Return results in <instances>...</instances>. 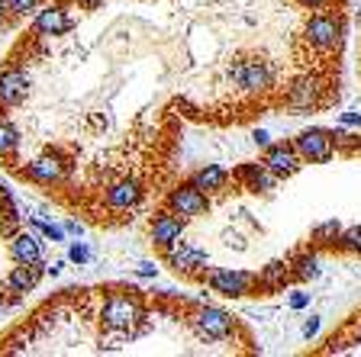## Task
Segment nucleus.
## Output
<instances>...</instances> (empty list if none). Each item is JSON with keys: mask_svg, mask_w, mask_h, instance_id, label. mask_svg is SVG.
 <instances>
[{"mask_svg": "<svg viewBox=\"0 0 361 357\" xmlns=\"http://www.w3.org/2000/svg\"><path fill=\"white\" fill-rule=\"evenodd\" d=\"M36 225L42 229V235L52 238V242H61V238H65V232H61L59 225H52V223H42V219H36Z\"/></svg>", "mask_w": 361, "mask_h": 357, "instance_id": "nucleus-27", "label": "nucleus"}, {"mask_svg": "<svg viewBox=\"0 0 361 357\" xmlns=\"http://www.w3.org/2000/svg\"><path fill=\"white\" fill-rule=\"evenodd\" d=\"M287 283H293L290 258L271 261V264H264V268L255 274V290H264V293H278V290H284Z\"/></svg>", "mask_w": 361, "mask_h": 357, "instance_id": "nucleus-17", "label": "nucleus"}, {"mask_svg": "<svg viewBox=\"0 0 361 357\" xmlns=\"http://www.w3.org/2000/svg\"><path fill=\"white\" fill-rule=\"evenodd\" d=\"M252 139H255V145H262V149H264V145H271V135L264 132V129H255V135H252Z\"/></svg>", "mask_w": 361, "mask_h": 357, "instance_id": "nucleus-33", "label": "nucleus"}, {"mask_svg": "<svg viewBox=\"0 0 361 357\" xmlns=\"http://www.w3.org/2000/svg\"><path fill=\"white\" fill-rule=\"evenodd\" d=\"M336 248H342V251H352V254H361V225H348V229H342Z\"/></svg>", "mask_w": 361, "mask_h": 357, "instance_id": "nucleus-24", "label": "nucleus"}, {"mask_svg": "<svg viewBox=\"0 0 361 357\" xmlns=\"http://www.w3.org/2000/svg\"><path fill=\"white\" fill-rule=\"evenodd\" d=\"M300 7H307V10H323V7H329V0H297Z\"/></svg>", "mask_w": 361, "mask_h": 357, "instance_id": "nucleus-31", "label": "nucleus"}, {"mask_svg": "<svg viewBox=\"0 0 361 357\" xmlns=\"http://www.w3.org/2000/svg\"><path fill=\"white\" fill-rule=\"evenodd\" d=\"M142 196H145V190L139 177H120L104 190V203L110 213H133L142 203Z\"/></svg>", "mask_w": 361, "mask_h": 357, "instance_id": "nucleus-11", "label": "nucleus"}, {"mask_svg": "<svg viewBox=\"0 0 361 357\" xmlns=\"http://www.w3.org/2000/svg\"><path fill=\"white\" fill-rule=\"evenodd\" d=\"M226 180H229V171L219 168V164H207V168H200V171L190 174V184H194L197 190H203L207 196L219 194V190L226 187Z\"/></svg>", "mask_w": 361, "mask_h": 357, "instance_id": "nucleus-20", "label": "nucleus"}, {"mask_svg": "<svg viewBox=\"0 0 361 357\" xmlns=\"http://www.w3.org/2000/svg\"><path fill=\"white\" fill-rule=\"evenodd\" d=\"M71 30H75V20L68 16L65 4H49L32 20V36H65Z\"/></svg>", "mask_w": 361, "mask_h": 357, "instance_id": "nucleus-14", "label": "nucleus"}, {"mask_svg": "<svg viewBox=\"0 0 361 357\" xmlns=\"http://www.w3.org/2000/svg\"><path fill=\"white\" fill-rule=\"evenodd\" d=\"M61 268H65V261H52V264H45V274H49V277H59Z\"/></svg>", "mask_w": 361, "mask_h": 357, "instance_id": "nucleus-32", "label": "nucleus"}, {"mask_svg": "<svg viewBox=\"0 0 361 357\" xmlns=\"http://www.w3.org/2000/svg\"><path fill=\"white\" fill-rule=\"evenodd\" d=\"M316 332H319V315H310V319L303 322V335H307V338H313Z\"/></svg>", "mask_w": 361, "mask_h": 357, "instance_id": "nucleus-30", "label": "nucleus"}, {"mask_svg": "<svg viewBox=\"0 0 361 357\" xmlns=\"http://www.w3.org/2000/svg\"><path fill=\"white\" fill-rule=\"evenodd\" d=\"M165 206L171 209L174 216H180L184 223H188V219L207 216V209H210V196L203 194V190H197V187L188 180V184H178L174 190H168Z\"/></svg>", "mask_w": 361, "mask_h": 357, "instance_id": "nucleus-9", "label": "nucleus"}, {"mask_svg": "<svg viewBox=\"0 0 361 357\" xmlns=\"http://www.w3.org/2000/svg\"><path fill=\"white\" fill-rule=\"evenodd\" d=\"M30 94V71L10 61L4 71H0V110H10V106H20Z\"/></svg>", "mask_w": 361, "mask_h": 357, "instance_id": "nucleus-12", "label": "nucleus"}, {"mask_svg": "<svg viewBox=\"0 0 361 357\" xmlns=\"http://www.w3.org/2000/svg\"><path fill=\"white\" fill-rule=\"evenodd\" d=\"M20 151V129L0 116V158H13Z\"/></svg>", "mask_w": 361, "mask_h": 357, "instance_id": "nucleus-23", "label": "nucleus"}, {"mask_svg": "<svg viewBox=\"0 0 361 357\" xmlns=\"http://www.w3.org/2000/svg\"><path fill=\"white\" fill-rule=\"evenodd\" d=\"M165 264L180 277H190V280H207V254L200 248L188 245V242H174V245L165 248Z\"/></svg>", "mask_w": 361, "mask_h": 357, "instance_id": "nucleus-7", "label": "nucleus"}, {"mask_svg": "<svg viewBox=\"0 0 361 357\" xmlns=\"http://www.w3.org/2000/svg\"><path fill=\"white\" fill-rule=\"evenodd\" d=\"M65 229L71 232V235H81V232H84V225H81V223H75V219H71V223H68Z\"/></svg>", "mask_w": 361, "mask_h": 357, "instance_id": "nucleus-37", "label": "nucleus"}, {"mask_svg": "<svg viewBox=\"0 0 361 357\" xmlns=\"http://www.w3.org/2000/svg\"><path fill=\"white\" fill-rule=\"evenodd\" d=\"M78 7H84V10H97V7H104V0H75Z\"/></svg>", "mask_w": 361, "mask_h": 357, "instance_id": "nucleus-35", "label": "nucleus"}, {"mask_svg": "<svg viewBox=\"0 0 361 357\" xmlns=\"http://www.w3.org/2000/svg\"><path fill=\"white\" fill-rule=\"evenodd\" d=\"M293 264V280H316L319 277V258H316V251H297L290 258Z\"/></svg>", "mask_w": 361, "mask_h": 357, "instance_id": "nucleus-21", "label": "nucleus"}, {"mask_svg": "<svg viewBox=\"0 0 361 357\" xmlns=\"http://www.w3.org/2000/svg\"><path fill=\"white\" fill-rule=\"evenodd\" d=\"M42 274H45V264H16L7 274L4 287L13 293H32L39 287V280H42Z\"/></svg>", "mask_w": 361, "mask_h": 357, "instance_id": "nucleus-18", "label": "nucleus"}, {"mask_svg": "<svg viewBox=\"0 0 361 357\" xmlns=\"http://www.w3.org/2000/svg\"><path fill=\"white\" fill-rule=\"evenodd\" d=\"M287 306H290V309H307L310 293H290V296H287Z\"/></svg>", "mask_w": 361, "mask_h": 357, "instance_id": "nucleus-28", "label": "nucleus"}, {"mask_svg": "<svg viewBox=\"0 0 361 357\" xmlns=\"http://www.w3.org/2000/svg\"><path fill=\"white\" fill-rule=\"evenodd\" d=\"M4 190H7V187H4V184H0V194H4Z\"/></svg>", "mask_w": 361, "mask_h": 357, "instance_id": "nucleus-40", "label": "nucleus"}, {"mask_svg": "<svg viewBox=\"0 0 361 357\" xmlns=\"http://www.w3.org/2000/svg\"><path fill=\"white\" fill-rule=\"evenodd\" d=\"M342 32H345L342 16H338V13H326V10L313 13L307 20V26H303V39H307V45L313 49V52H319V55L336 52L338 45H342Z\"/></svg>", "mask_w": 361, "mask_h": 357, "instance_id": "nucleus-4", "label": "nucleus"}, {"mask_svg": "<svg viewBox=\"0 0 361 357\" xmlns=\"http://www.w3.org/2000/svg\"><path fill=\"white\" fill-rule=\"evenodd\" d=\"M180 235H184V219L174 216L168 206L158 209L155 216H152V223H149V238H152V245H155V248H161V251H165V248L174 245Z\"/></svg>", "mask_w": 361, "mask_h": 357, "instance_id": "nucleus-13", "label": "nucleus"}, {"mask_svg": "<svg viewBox=\"0 0 361 357\" xmlns=\"http://www.w3.org/2000/svg\"><path fill=\"white\" fill-rule=\"evenodd\" d=\"M338 235H342V223H338V219H326V223L313 225V232H310V242H313L316 248H336Z\"/></svg>", "mask_w": 361, "mask_h": 357, "instance_id": "nucleus-22", "label": "nucleus"}, {"mask_svg": "<svg viewBox=\"0 0 361 357\" xmlns=\"http://www.w3.org/2000/svg\"><path fill=\"white\" fill-rule=\"evenodd\" d=\"M10 258L16 264H42V242L30 232H16L10 238Z\"/></svg>", "mask_w": 361, "mask_h": 357, "instance_id": "nucleus-19", "label": "nucleus"}, {"mask_svg": "<svg viewBox=\"0 0 361 357\" xmlns=\"http://www.w3.org/2000/svg\"><path fill=\"white\" fill-rule=\"evenodd\" d=\"M7 306V287H0V309Z\"/></svg>", "mask_w": 361, "mask_h": 357, "instance_id": "nucleus-38", "label": "nucleus"}, {"mask_svg": "<svg viewBox=\"0 0 361 357\" xmlns=\"http://www.w3.org/2000/svg\"><path fill=\"white\" fill-rule=\"evenodd\" d=\"M188 322L200 342H229V338L235 335V328H239V319H235V315H229L226 309L210 306V303L197 306Z\"/></svg>", "mask_w": 361, "mask_h": 357, "instance_id": "nucleus-2", "label": "nucleus"}, {"mask_svg": "<svg viewBox=\"0 0 361 357\" xmlns=\"http://www.w3.org/2000/svg\"><path fill=\"white\" fill-rule=\"evenodd\" d=\"M7 4H10V13L13 16H26V13H32L42 0H7Z\"/></svg>", "mask_w": 361, "mask_h": 357, "instance_id": "nucleus-25", "label": "nucleus"}, {"mask_svg": "<svg viewBox=\"0 0 361 357\" xmlns=\"http://www.w3.org/2000/svg\"><path fill=\"white\" fill-rule=\"evenodd\" d=\"M229 81L239 94H268L274 87V68L264 58H235L229 65Z\"/></svg>", "mask_w": 361, "mask_h": 357, "instance_id": "nucleus-3", "label": "nucleus"}, {"mask_svg": "<svg viewBox=\"0 0 361 357\" xmlns=\"http://www.w3.org/2000/svg\"><path fill=\"white\" fill-rule=\"evenodd\" d=\"M68 261H75V264H87V261H90V251L81 245V242H75V245L68 248Z\"/></svg>", "mask_w": 361, "mask_h": 357, "instance_id": "nucleus-26", "label": "nucleus"}, {"mask_svg": "<svg viewBox=\"0 0 361 357\" xmlns=\"http://www.w3.org/2000/svg\"><path fill=\"white\" fill-rule=\"evenodd\" d=\"M7 16H13L10 13V4L7 0H0V23H7Z\"/></svg>", "mask_w": 361, "mask_h": 357, "instance_id": "nucleus-36", "label": "nucleus"}, {"mask_svg": "<svg viewBox=\"0 0 361 357\" xmlns=\"http://www.w3.org/2000/svg\"><path fill=\"white\" fill-rule=\"evenodd\" d=\"M290 145H293V151L303 158V164H326V161H332V155H336V135H332V129H319V126H313V129H303V132H297L290 139Z\"/></svg>", "mask_w": 361, "mask_h": 357, "instance_id": "nucleus-5", "label": "nucleus"}, {"mask_svg": "<svg viewBox=\"0 0 361 357\" xmlns=\"http://www.w3.org/2000/svg\"><path fill=\"white\" fill-rule=\"evenodd\" d=\"M235 180H239L245 190H252V194H274L278 190V174L271 171L264 161H248L242 164L239 171H235Z\"/></svg>", "mask_w": 361, "mask_h": 357, "instance_id": "nucleus-15", "label": "nucleus"}, {"mask_svg": "<svg viewBox=\"0 0 361 357\" xmlns=\"http://www.w3.org/2000/svg\"><path fill=\"white\" fill-rule=\"evenodd\" d=\"M352 151H358V155H361V135L355 139V149H352Z\"/></svg>", "mask_w": 361, "mask_h": 357, "instance_id": "nucleus-39", "label": "nucleus"}, {"mask_svg": "<svg viewBox=\"0 0 361 357\" xmlns=\"http://www.w3.org/2000/svg\"><path fill=\"white\" fill-rule=\"evenodd\" d=\"M342 123L345 126H361V113H342Z\"/></svg>", "mask_w": 361, "mask_h": 357, "instance_id": "nucleus-34", "label": "nucleus"}, {"mask_svg": "<svg viewBox=\"0 0 361 357\" xmlns=\"http://www.w3.org/2000/svg\"><path fill=\"white\" fill-rule=\"evenodd\" d=\"M97 319L116 342L135 338L145 328V306H142V299H139V290L110 293V296L100 303Z\"/></svg>", "mask_w": 361, "mask_h": 357, "instance_id": "nucleus-1", "label": "nucleus"}, {"mask_svg": "<svg viewBox=\"0 0 361 357\" xmlns=\"http://www.w3.org/2000/svg\"><path fill=\"white\" fill-rule=\"evenodd\" d=\"M71 168H75V164H71V158L61 155L59 149H49L45 155L32 158V161L26 164L23 177L32 180V184H39V187H52V184H61V180L71 174Z\"/></svg>", "mask_w": 361, "mask_h": 357, "instance_id": "nucleus-6", "label": "nucleus"}, {"mask_svg": "<svg viewBox=\"0 0 361 357\" xmlns=\"http://www.w3.org/2000/svg\"><path fill=\"white\" fill-rule=\"evenodd\" d=\"M135 274H139V277H145V280H149V277H158V268H155V264H152V261H142V264L135 268Z\"/></svg>", "mask_w": 361, "mask_h": 357, "instance_id": "nucleus-29", "label": "nucleus"}, {"mask_svg": "<svg viewBox=\"0 0 361 357\" xmlns=\"http://www.w3.org/2000/svg\"><path fill=\"white\" fill-rule=\"evenodd\" d=\"M323 94H326V81L319 75H300L293 77L290 87L284 94L287 110L293 113H310L316 106H323Z\"/></svg>", "mask_w": 361, "mask_h": 357, "instance_id": "nucleus-8", "label": "nucleus"}, {"mask_svg": "<svg viewBox=\"0 0 361 357\" xmlns=\"http://www.w3.org/2000/svg\"><path fill=\"white\" fill-rule=\"evenodd\" d=\"M262 161L268 164L271 171L278 174V180H287V177H293V174L303 168V158L293 151V145L290 142H281V145H264V155H262Z\"/></svg>", "mask_w": 361, "mask_h": 357, "instance_id": "nucleus-16", "label": "nucleus"}, {"mask_svg": "<svg viewBox=\"0 0 361 357\" xmlns=\"http://www.w3.org/2000/svg\"><path fill=\"white\" fill-rule=\"evenodd\" d=\"M207 287H210L213 293H219V296L242 299L255 290V274L233 270V268H213V270H207Z\"/></svg>", "mask_w": 361, "mask_h": 357, "instance_id": "nucleus-10", "label": "nucleus"}]
</instances>
